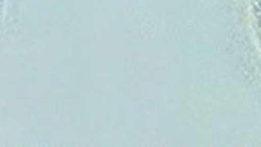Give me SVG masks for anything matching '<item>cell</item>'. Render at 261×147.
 Masks as SVG:
<instances>
[]
</instances>
